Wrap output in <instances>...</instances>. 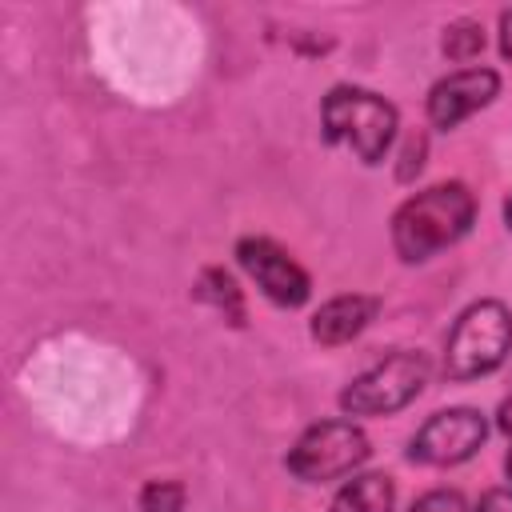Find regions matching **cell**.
I'll list each match as a JSON object with an SVG mask.
<instances>
[{
    "instance_id": "6da1fadb",
    "label": "cell",
    "mask_w": 512,
    "mask_h": 512,
    "mask_svg": "<svg viewBox=\"0 0 512 512\" xmlns=\"http://www.w3.org/2000/svg\"><path fill=\"white\" fill-rule=\"evenodd\" d=\"M476 220V196L468 184L448 180L408 196L392 216V248L404 264H424L452 248Z\"/></svg>"
},
{
    "instance_id": "7a4b0ae2",
    "label": "cell",
    "mask_w": 512,
    "mask_h": 512,
    "mask_svg": "<svg viewBox=\"0 0 512 512\" xmlns=\"http://www.w3.org/2000/svg\"><path fill=\"white\" fill-rule=\"evenodd\" d=\"M320 124L332 144L352 148L356 160H364V164H380L396 140L400 120H396V108L380 92L356 88V84H336L320 104Z\"/></svg>"
},
{
    "instance_id": "3957f363",
    "label": "cell",
    "mask_w": 512,
    "mask_h": 512,
    "mask_svg": "<svg viewBox=\"0 0 512 512\" xmlns=\"http://www.w3.org/2000/svg\"><path fill=\"white\" fill-rule=\"evenodd\" d=\"M512 348V312L500 300L468 304L444 344V372L452 380H480L504 364Z\"/></svg>"
},
{
    "instance_id": "277c9868",
    "label": "cell",
    "mask_w": 512,
    "mask_h": 512,
    "mask_svg": "<svg viewBox=\"0 0 512 512\" xmlns=\"http://www.w3.org/2000/svg\"><path fill=\"white\" fill-rule=\"evenodd\" d=\"M428 384V356L400 348L388 352L384 360H376L372 368H364L344 392H340V408L344 416H388L400 412L404 404H412Z\"/></svg>"
},
{
    "instance_id": "5b68a950",
    "label": "cell",
    "mask_w": 512,
    "mask_h": 512,
    "mask_svg": "<svg viewBox=\"0 0 512 512\" xmlns=\"http://www.w3.org/2000/svg\"><path fill=\"white\" fill-rule=\"evenodd\" d=\"M368 456H372V444H368L360 424H352V420H320V424L300 432V440L292 444L284 464H288V472L296 480L324 484V480L352 476Z\"/></svg>"
},
{
    "instance_id": "8992f818",
    "label": "cell",
    "mask_w": 512,
    "mask_h": 512,
    "mask_svg": "<svg viewBox=\"0 0 512 512\" xmlns=\"http://www.w3.org/2000/svg\"><path fill=\"white\" fill-rule=\"evenodd\" d=\"M484 436H488V420L476 408H444L420 424V432L408 444V456L416 464L452 468V464L472 460L480 452Z\"/></svg>"
},
{
    "instance_id": "52a82bcc",
    "label": "cell",
    "mask_w": 512,
    "mask_h": 512,
    "mask_svg": "<svg viewBox=\"0 0 512 512\" xmlns=\"http://www.w3.org/2000/svg\"><path fill=\"white\" fill-rule=\"evenodd\" d=\"M236 260H240V268L256 280V288H260L272 304H280V308H300V304L312 296L308 272H304L276 240H268V236H244V240L236 244Z\"/></svg>"
},
{
    "instance_id": "ba28073f",
    "label": "cell",
    "mask_w": 512,
    "mask_h": 512,
    "mask_svg": "<svg viewBox=\"0 0 512 512\" xmlns=\"http://www.w3.org/2000/svg\"><path fill=\"white\" fill-rule=\"evenodd\" d=\"M500 92V76L492 68H460L432 84L428 92V120L436 128H456L484 104H492Z\"/></svg>"
},
{
    "instance_id": "9c48e42d",
    "label": "cell",
    "mask_w": 512,
    "mask_h": 512,
    "mask_svg": "<svg viewBox=\"0 0 512 512\" xmlns=\"http://www.w3.org/2000/svg\"><path fill=\"white\" fill-rule=\"evenodd\" d=\"M380 312V300L376 296H360V292H348V296H336L328 304H320V312L312 316V340L324 344V348H336V344H348L352 336H360Z\"/></svg>"
},
{
    "instance_id": "30bf717a",
    "label": "cell",
    "mask_w": 512,
    "mask_h": 512,
    "mask_svg": "<svg viewBox=\"0 0 512 512\" xmlns=\"http://www.w3.org/2000/svg\"><path fill=\"white\" fill-rule=\"evenodd\" d=\"M392 504H396V484L384 472L352 476L332 496V512H392Z\"/></svg>"
},
{
    "instance_id": "8fae6325",
    "label": "cell",
    "mask_w": 512,
    "mask_h": 512,
    "mask_svg": "<svg viewBox=\"0 0 512 512\" xmlns=\"http://www.w3.org/2000/svg\"><path fill=\"white\" fill-rule=\"evenodd\" d=\"M440 48H444L448 60H460V64H464V60H472V56L484 52V28H480L476 20H468V16H460V20H452V24L444 28Z\"/></svg>"
},
{
    "instance_id": "7c38bea8",
    "label": "cell",
    "mask_w": 512,
    "mask_h": 512,
    "mask_svg": "<svg viewBox=\"0 0 512 512\" xmlns=\"http://www.w3.org/2000/svg\"><path fill=\"white\" fill-rule=\"evenodd\" d=\"M196 296H200V300H208V304H216V308H228L232 324H240V320H244L240 288L232 284V276H228V272H220V268H208V272L200 276V288H196Z\"/></svg>"
},
{
    "instance_id": "4fadbf2b",
    "label": "cell",
    "mask_w": 512,
    "mask_h": 512,
    "mask_svg": "<svg viewBox=\"0 0 512 512\" xmlns=\"http://www.w3.org/2000/svg\"><path fill=\"white\" fill-rule=\"evenodd\" d=\"M140 512H184L180 480H148L140 488Z\"/></svg>"
},
{
    "instance_id": "5bb4252c",
    "label": "cell",
    "mask_w": 512,
    "mask_h": 512,
    "mask_svg": "<svg viewBox=\"0 0 512 512\" xmlns=\"http://www.w3.org/2000/svg\"><path fill=\"white\" fill-rule=\"evenodd\" d=\"M408 512H468V504H464V496L456 488H432Z\"/></svg>"
},
{
    "instance_id": "9a60e30c",
    "label": "cell",
    "mask_w": 512,
    "mask_h": 512,
    "mask_svg": "<svg viewBox=\"0 0 512 512\" xmlns=\"http://www.w3.org/2000/svg\"><path fill=\"white\" fill-rule=\"evenodd\" d=\"M476 512H512V488H488L480 496Z\"/></svg>"
},
{
    "instance_id": "2e32d148",
    "label": "cell",
    "mask_w": 512,
    "mask_h": 512,
    "mask_svg": "<svg viewBox=\"0 0 512 512\" xmlns=\"http://www.w3.org/2000/svg\"><path fill=\"white\" fill-rule=\"evenodd\" d=\"M500 52L512 60V8L500 16Z\"/></svg>"
},
{
    "instance_id": "e0dca14e",
    "label": "cell",
    "mask_w": 512,
    "mask_h": 512,
    "mask_svg": "<svg viewBox=\"0 0 512 512\" xmlns=\"http://www.w3.org/2000/svg\"><path fill=\"white\" fill-rule=\"evenodd\" d=\"M496 428H500V432H508V436H512V396H508V400H504V404H500V412H496Z\"/></svg>"
},
{
    "instance_id": "ac0fdd59",
    "label": "cell",
    "mask_w": 512,
    "mask_h": 512,
    "mask_svg": "<svg viewBox=\"0 0 512 512\" xmlns=\"http://www.w3.org/2000/svg\"><path fill=\"white\" fill-rule=\"evenodd\" d=\"M504 224H508V228H512V192H508V196H504Z\"/></svg>"
},
{
    "instance_id": "d6986e66",
    "label": "cell",
    "mask_w": 512,
    "mask_h": 512,
    "mask_svg": "<svg viewBox=\"0 0 512 512\" xmlns=\"http://www.w3.org/2000/svg\"><path fill=\"white\" fill-rule=\"evenodd\" d=\"M504 468H508V480H512V452H508V460H504Z\"/></svg>"
}]
</instances>
